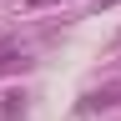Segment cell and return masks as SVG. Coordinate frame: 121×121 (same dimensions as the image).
Returning <instances> with one entry per match:
<instances>
[{"instance_id": "obj_2", "label": "cell", "mask_w": 121, "mask_h": 121, "mask_svg": "<svg viewBox=\"0 0 121 121\" xmlns=\"http://www.w3.org/2000/svg\"><path fill=\"white\" fill-rule=\"evenodd\" d=\"M96 5H116V0H96Z\"/></svg>"}, {"instance_id": "obj_1", "label": "cell", "mask_w": 121, "mask_h": 121, "mask_svg": "<svg viewBox=\"0 0 121 121\" xmlns=\"http://www.w3.org/2000/svg\"><path fill=\"white\" fill-rule=\"evenodd\" d=\"M30 5H51V0H30Z\"/></svg>"}]
</instances>
